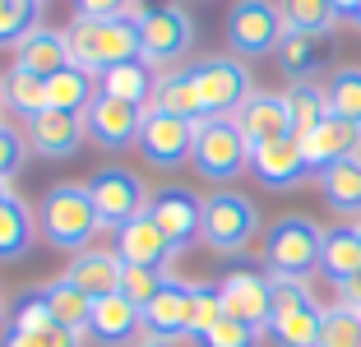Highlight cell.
Here are the masks:
<instances>
[{
	"label": "cell",
	"mask_w": 361,
	"mask_h": 347,
	"mask_svg": "<svg viewBox=\"0 0 361 347\" xmlns=\"http://www.w3.org/2000/svg\"><path fill=\"white\" fill-rule=\"evenodd\" d=\"M319 274L329 278L334 287L361 274V236H357V227H352V222L324 227V245H319Z\"/></svg>",
	"instance_id": "cell-25"
},
{
	"label": "cell",
	"mask_w": 361,
	"mask_h": 347,
	"mask_svg": "<svg viewBox=\"0 0 361 347\" xmlns=\"http://www.w3.org/2000/svg\"><path fill=\"white\" fill-rule=\"evenodd\" d=\"M88 338L102 347H126L135 338H144V310H139L130 296H102L93 301V315H88Z\"/></svg>",
	"instance_id": "cell-19"
},
{
	"label": "cell",
	"mask_w": 361,
	"mask_h": 347,
	"mask_svg": "<svg viewBox=\"0 0 361 347\" xmlns=\"http://www.w3.org/2000/svg\"><path fill=\"white\" fill-rule=\"evenodd\" d=\"M10 324L5 329H23V334H42V329H51V305H47V287H23L19 296L10 301Z\"/></svg>",
	"instance_id": "cell-36"
},
{
	"label": "cell",
	"mask_w": 361,
	"mask_h": 347,
	"mask_svg": "<svg viewBox=\"0 0 361 347\" xmlns=\"http://www.w3.org/2000/svg\"><path fill=\"white\" fill-rule=\"evenodd\" d=\"M283 10V23L292 32H306V37H329L334 23H338V10L329 0H278Z\"/></svg>",
	"instance_id": "cell-33"
},
{
	"label": "cell",
	"mask_w": 361,
	"mask_h": 347,
	"mask_svg": "<svg viewBox=\"0 0 361 347\" xmlns=\"http://www.w3.org/2000/svg\"><path fill=\"white\" fill-rule=\"evenodd\" d=\"M93 97H97V79L88 70H79V65H70V70L47 79V106H56V111L84 116L88 106H93Z\"/></svg>",
	"instance_id": "cell-29"
},
{
	"label": "cell",
	"mask_w": 361,
	"mask_h": 347,
	"mask_svg": "<svg viewBox=\"0 0 361 347\" xmlns=\"http://www.w3.org/2000/svg\"><path fill=\"white\" fill-rule=\"evenodd\" d=\"M23 162H28V135H19L10 121H0V181L19 176Z\"/></svg>",
	"instance_id": "cell-42"
},
{
	"label": "cell",
	"mask_w": 361,
	"mask_h": 347,
	"mask_svg": "<svg viewBox=\"0 0 361 347\" xmlns=\"http://www.w3.org/2000/svg\"><path fill=\"white\" fill-rule=\"evenodd\" d=\"M153 111L185 116V121H204V102H200V88H195V65L162 70L158 93H153Z\"/></svg>",
	"instance_id": "cell-28"
},
{
	"label": "cell",
	"mask_w": 361,
	"mask_h": 347,
	"mask_svg": "<svg viewBox=\"0 0 361 347\" xmlns=\"http://www.w3.org/2000/svg\"><path fill=\"white\" fill-rule=\"evenodd\" d=\"M195 171L213 185H227L241 171H250V139L241 135L236 116H204L195 130Z\"/></svg>",
	"instance_id": "cell-5"
},
{
	"label": "cell",
	"mask_w": 361,
	"mask_h": 347,
	"mask_svg": "<svg viewBox=\"0 0 361 347\" xmlns=\"http://www.w3.org/2000/svg\"><path fill=\"white\" fill-rule=\"evenodd\" d=\"M301 148H306V162L315 171L334 167V162H348V158H361V126H352L343 116H324V121L301 139Z\"/></svg>",
	"instance_id": "cell-21"
},
{
	"label": "cell",
	"mask_w": 361,
	"mask_h": 347,
	"mask_svg": "<svg viewBox=\"0 0 361 347\" xmlns=\"http://www.w3.org/2000/svg\"><path fill=\"white\" fill-rule=\"evenodd\" d=\"M259 236V209L236 190H213L204 195V236L213 255H241Z\"/></svg>",
	"instance_id": "cell-6"
},
{
	"label": "cell",
	"mask_w": 361,
	"mask_h": 347,
	"mask_svg": "<svg viewBox=\"0 0 361 347\" xmlns=\"http://www.w3.org/2000/svg\"><path fill=\"white\" fill-rule=\"evenodd\" d=\"M315 347H361V310H352V305H343V301L324 305Z\"/></svg>",
	"instance_id": "cell-37"
},
{
	"label": "cell",
	"mask_w": 361,
	"mask_h": 347,
	"mask_svg": "<svg viewBox=\"0 0 361 347\" xmlns=\"http://www.w3.org/2000/svg\"><path fill=\"white\" fill-rule=\"evenodd\" d=\"M116 255L126 264H135V269H158V274H167L180 250L171 245L167 231L153 222V213H139L126 227H116Z\"/></svg>",
	"instance_id": "cell-15"
},
{
	"label": "cell",
	"mask_w": 361,
	"mask_h": 347,
	"mask_svg": "<svg viewBox=\"0 0 361 347\" xmlns=\"http://www.w3.org/2000/svg\"><path fill=\"white\" fill-rule=\"evenodd\" d=\"M149 213L171 236L176 250H190L204 236V195H195V190H185V185H162L149 200Z\"/></svg>",
	"instance_id": "cell-12"
},
{
	"label": "cell",
	"mask_w": 361,
	"mask_h": 347,
	"mask_svg": "<svg viewBox=\"0 0 361 347\" xmlns=\"http://www.w3.org/2000/svg\"><path fill=\"white\" fill-rule=\"evenodd\" d=\"M223 296H218V287L213 283H190V315H185V338H195L200 343L204 334H209L218 319H223Z\"/></svg>",
	"instance_id": "cell-38"
},
{
	"label": "cell",
	"mask_w": 361,
	"mask_h": 347,
	"mask_svg": "<svg viewBox=\"0 0 361 347\" xmlns=\"http://www.w3.org/2000/svg\"><path fill=\"white\" fill-rule=\"evenodd\" d=\"M287 121H292V135L297 139H306L310 130L329 116V97H324V84H287Z\"/></svg>",
	"instance_id": "cell-31"
},
{
	"label": "cell",
	"mask_w": 361,
	"mask_h": 347,
	"mask_svg": "<svg viewBox=\"0 0 361 347\" xmlns=\"http://www.w3.org/2000/svg\"><path fill=\"white\" fill-rule=\"evenodd\" d=\"M250 171H255V181L264 190H297L315 167L306 162L301 139L297 135H283V139H269V144L250 148Z\"/></svg>",
	"instance_id": "cell-14"
},
{
	"label": "cell",
	"mask_w": 361,
	"mask_h": 347,
	"mask_svg": "<svg viewBox=\"0 0 361 347\" xmlns=\"http://www.w3.org/2000/svg\"><path fill=\"white\" fill-rule=\"evenodd\" d=\"M5 195H10V181H0V200H5Z\"/></svg>",
	"instance_id": "cell-49"
},
{
	"label": "cell",
	"mask_w": 361,
	"mask_h": 347,
	"mask_svg": "<svg viewBox=\"0 0 361 347\" xmlns=\"http://www.w3.org/2000/svg\"><path fill=\"white\" fill-rule=\"evenodd\" d=\"M79 19H121V14H139L135 0H70Z\"/></svg>",
	"instance_id": "cell-43"
},
{
	"label": "cell",
	"mask_w": 361,
	"mask_h": 347,
	"mask_svg": "<svg viewBox=\"0 0 361 347\" xmlns=\"http://www.w3.org/2000/svg\"><path fill=\"white\" fill-rule=\"evenodd\" d=\"M32 241H37V218H32V209L10 190L0 200V264L23 260L32 250Z\"/></svg>",
	"instance_id": "cell-27"
},
{
	"label": "cell",
	"mask_w": 361,
	"mask_h": 347,
	"mask_svg": "<svg viewBox=\"0 0 361 347\" xmlns=\"http://www.w3.org/2000/svg\"><path fill=\"white\" fill-rule=\"evenodd\" d=\"M259 334H264V329L245 324V319H236V315H223L200 338V347H259Z\"/></svg>",
	"instance_id": "cell-40"
},
{
	"label": "cell",
	"mask_w": 361,
	"mask_h": 347,
	"mask_svg": "<svg viewBox=\"0 0 361 347\" xmlns=\"http://www.w3.org/2000/svg\"><path fill=\"white\" fill-rule=\"evenodd\" d=\"M195 130H200V121L167 116V111H153L149 106L135 148L144 153V162H153V167H162V171H176V167H185L190 153H195Z\"/></svg>",
	"instance_id": "cell-11"
},
{
	"label": "cell",
	"mask_w": 361,
	"mask_h": 347,
	"mask_svg": "<svg viewBox=\"0 0 361 347\" xmlns=\"http://www.w3.org/2000/svg\"><path fill=\"white\" fill-rule=\"evenodd\" d=\"M37 14H42L37 0H0V47H10V51H14V47L42 23Z\"/></svg>",
	"instance_id": "cell-39"
},
{
	"label": "cell",
	"mask_w": 361,
	"mask_h": 347,
	"mask_svg": "<svg viewBox=\"0 0 361 347\" xmlns=\"http://www.w3.org/2000/svg\"><path fill=\"white\" fill-rule=\"evenodd\" d=\"M139 37H144V61L153 70H176L195 47V19L180 0H171V5L139 14Z\"/></svg>",
	"instance_id": "cell-8"
},
{
	"label": "cell",
	"mask_w": 361,
	"mask_h": 347,
	"mask_svg": "<svg viewBox=\"0 0 361 347\" xmlns=\"http://www.w3.org/2000/svg\"><path fill=\"white\" fill-rule=\"evenodd\" d=\"M37 227H42L47 245L56 250H88L93 236L102 231V218H97V204L88 195V181H56L42 195V209H37Z\"/></svg>",
	"instance_id": "cell-2"
},
{
	"label": "cell",
	"mask_w": 361,
	"mask_h": 347,
	"mask_svg": "<svg viewBox=\"0 0 361 347\" xmlns=\"http://www.w3.org/2000/svg\"><path fill=\"white\" fill-rule=\"evenodd\" d=\"M144 14V10H139ZM139 14H121V19H70L65 37H70V56L79 70L106 74L111 65H126L144 56V37H139Z\"/></svg>",
	"instance_id": "cell-1"
},
{
	"label": "cell",
	"mask_w": 361,
	"mask_h": 347,
	"mask_svg": "<svg viewBox=\"0 0 361 347\" xmlns=\"http://www.w3.org/2000/svg\"><path fill=\"white\" fill-rule=\"evenodd\" d=\"M5 106L10 102H5V74H0V121H5Z\"/></svg>",
	"instance_id": "cell-47"
},
{
	"label": "cell",
	"mask_w": 361,
	"mask_h": 347,
	"mask_svg": "<svg viewBox=\"0 0 361 347\" xmlns=\"http://www.w3.org/2000/svg\"><path fill=\"white\" fill-rule=\"evenodd\" d=\"M88 195H93L97 204V218H102V227H126L130 218H139V213H149V200L153 190L144 185V176L130 167H97L93 176H88Z\"/></svg>",
	"instance_id": "cell-10"
},
{
	"label": "cell",
	"mask_w": 361,
	"mask_h": 347,
	"mask_svg": "<svg viewBox=\"0 0 361 347\" xmlns=\"http://www.w3.org/2000/svg\"><path fill=\"white\" fill-rule=\"evenodd\" d=\"M5 102H10V111H19L23 121L42 116L47 111V79H37V74L14 65V70L5 74Z\"/></svg>",
	"instance_id": "cell-35"
},
{
	"label": "cell",
	"mask_w": 361,
	"mask_h": 347,
	"mask_svg": "<svg viewBox=\"0 0 361 347\" xmlns=\"http://www.w3.org/2000/svg\"><path fill=\"white\" fill-rule=\"evenodd\" d=\"M23 130H28V148H32V153H37V158H51V162L75 158L79 144L88 139L84 116H75V111H56V106H47L42 116L23 121Z\"/></svg>",
	"instance_id": "cell-16"
},
{
	"label": "cell",
	"mask_w": 361,
	"mask_h": 347,
	"mask_svg": "<svg viewBox=\"0 0 361 347\" xmlns=\"http://www.w3.org/2000/svg\"><path fill=\"white\" fill-rule=\"evenodd\" d=\"M278 70H283L287 84H310L319 74V37H306V32H283V42H278Z\"/></svg>",
	"instance_id": "cell-30"
},
{
	"label": "cell",
	"mask_w": 361,
	"mask_h": 347,
	"mask_svg": "<svg viewBox=\"0 0 361 347\" xmlns=\"http://www.w3.org/2000/svg\"><path fill=\"white\" fill-rule=\"evenodd\" d=\"M352 28H357V32H361V10H357V19H352Z\"/></svg>",
	"instance_id": "cell-50"
},
{
	"label": "cell",
	"mask_w": 361,
	"mask_h": 347,
	"mask_svg": "<svg viewBox=\"0 0 361 347\" xmlns=\"http://www.w3.org/2000/svg\"><path fill=\"white\" fill-rule=\"evenodd\" d=\"M329 5H334V10H338V19H357V10H361V0H329Z\"/></svg>",
	"instance_id": "cell-46"
},
{
	"label": "cell",
	"mask_w": 361,
	"mask_h": 347,
	"mask_svg": "<svg viewBox=\"0 0 361 347\" xmlns=\"http://www.w3.org/2000/svg\"><path fill=\"white\" fill-rule=\"evenodd\" d=\"M158 79H162V74L153 70L144 56H139V61L111 65L106 74H97V93L121 97V102H135V106H144V111H149V106H153V93H158Z\"/></svg>",
	"instance_id": "cell-24"
},
{
	"label": "cell",
	"mask_w": 361,
	"mask_h": 347,
	"mask_svg": "<svg viewBox=\"0 0 361 347\" xmlns=\"http://www.w3.org/2000/svg\"><path fill=\"white\" fill-rule=\"evenodd\" d=\"M283 10L278 0H236L227 10V47L241 61H259V56H274L283 42Z\"/></svg>",
	"instance_id": "cell-7"
},
{
	"label": "cell",
	"mask_w": 361,
	"mask_h": 347,
	"mask_svg": "<svg viewBox=\"0 0 361 347\" xmlns=\"http://www.w3.org/2000/svg\"><path fill=\"white\" fill-rule=\"evenodd\" d=\"M315 185L338 218H352V222L361 218V158H348V162H334V167L315 171Z\"/></svg>",
	"instance_id": "cell-26"
},
{
	"label": "cell",
	"mask_w": 361,
	"mask_h": 347,
	"mask_svg": "<svg viewBox=\"0 0 361 347\" xmlns=\"http://www.w3.org/2000/svg\"><path fill=\"white\" fill-rule=\"evenodd\" d=\"M185 315H190V283L167 278L158 287V296L144 305V338H158V343L185 338Z\"/></svg>",
	"instance_id": "cell-22"
},
{
	"label": "cell",
	"mask_w": 361,
	"mask_h": 347,
	"mask_svg": "<svg viewBox=\"0 0 361 347\" xmlns=\"http://www.w3.org/2000/svg\"><path fill=\"white\" fill-rule=\"evenodd\" d=\"M167 283V274H158V269H135V264H126V278H121V296H130V301L144 310V305L158 296V287Z\"/></svg>",
	"instance_id": "cell-41"
},
{
	"label": "cell",
	"mask_w": 361,
	"mask_h": 347,
	"mask_svg": "<svg viewBox=\"0 0 361 347\" xmlns=\"http://www.w3.org/2000/svg\"><path fill=\"white\" fill-rule=\"evenodd\" d=\"M324 97H329V116L361 126V65H338L324 79Z\"/></svg>",
	"instance_id": "cell-34"
},
{
	"label": "cell",
	"mask_w": 361,
	"mask_h": 347,
	"mask_svg": "<svg viewBox=\"0 0 361 347\" xmlns=\"http://www.w3.org/2000/svg\"><path fill=\"white\" fill-rule=\"evenodd\" d=\"M139 347H176V343H158V338H144Z\"/></svg>",
	"instance_id": "cell-48"
},
{
	"label": "cell",
	"mask_w": 361,
	"mask_h": 347,
	"mask_svg": "<svg viewBox=\"0 0 361 347\" xmlns=\"http://www.w3.org/2000/svg\"><path fill=\"white\" fill-rule=\"evenodd\" d=\"M319 245H324V227L306 213H283L278 222H269L259 260L269 274H287V278H310L319 269Z\"/></svg>",
	"instance_id": "cell-4"
},
{
	"label": "cell",
	"mask_w": 361,
	"mask_h": 347,
	"mask_svg": "<svg viewBox=\"0 0 361 347\" xmlns=\"http://www.w3.org/2000/svg\"><path fill=\"white\" fill-rule=\"evenodd\" d=\"M139 126H144V106L121 102V97H106V93H97L93 106L84 111L88 139H93L97 148H106V153H121V148H130V144L139 139Z\"/></svg>",
	"instance_id": "cell-13"
},
{
	"label": "cell",
	"mask_w": 361,
	"mask_h": 347,
	"mask_svg": "<svg viewBox=\"0 0 361 347\" xmlns=\"http://www.w3.org/2000/svg\"><path fill=\"white\" fill-rule=\"evenodd\" d=\"M65 278L79 287V292L88 296V301H102V296H116L121 292V278H126V260H121L116 250H97V245H88V250L70 255V264H65Z\"/></svg>",
	"instance_id": "cell-18"
},
{
	"label": "cell",
	"mask_w": 361,
	"mask_h": 347,
	"mask_svg": "<svg viewBox=\"0 0 361 347\" xmlns=\"http://www.w3.org/2000/svg\"><path fill=\"white\" fill-rule=\"evenodd\" d=\"M338 301L352 305V310H361V274L348 278V283H338Z\"/></svg>",
	"instance_id": "cell-45"
},
{
	"label": "cell",
	"mask_w": 361,
	"mask_h": 347,
	"mask_svg": "<svg viewBox=\"0 0 361 347\" xmlns=\"http://www.w3.org/2000/svg\"><path fill=\"white\" fill-rule=\"evenodd\" d=\"M0 315H5V301H0Z\"/></svg>",
	"instance_id": "cell-52"
},
{
	"label": "cell",
	"mask_w": 361,
	"mask_h": 347,
	"mask_svg": "<svg viewBox=\"0 0 361 347\" xmlns=\"http://www.w3.org/2000/svg\"><path fill=\"white\" fill-rule=\"evenodd\" d=\"M236 126H241V135L250 139V148L269 144V139L292 135V121H287V97L255 88V93L245 97V106L236 111Z\"/></svg>",
	"instance_id": "cell-23"
},
{
	"label": "cell",
	"mask_w": 361,
	"mask_h": 347,
	"mask_svg": "<svg viewBox=\"0 0 361 347\" xmlns=\"http://www.w3.org/2000/svg\"><path fill=\"white\" fill-rule=\"evenodd\" d=\"M0 347H51L47 334H23V329H5L0 334Z\"/></svg>",
	"instance_id": "cell-44"
},
{
	"label": "cell",
	"mask_w": 361,
	"mask_h": 347,
	"mask_svg": "<svg viewBox=\"0 0 361 347\" xmlns=\"http://www.w3.org/2000/svg\"><path fill=\"white\" fill-rule=\"evenodd\" d=\"M47 305H51V319L65 329H75V334L88 338V315H93V301H88L84 292H79L70 278H56V283H47Z\"/></svg>",
	"instance_id": "cell-32"
},
{
	"label": "cell",
	"mask_w": 361,
	"mask_h": 347,
	"mask_svg": "<svg viewBox=\"0 0 361 347\" xmlns=\"http://www.w3.org/2000/svg\"><path fill=\"white\" fill-rule=\"evenodd\" d=\"M218 296H223V310L255 329H269V310H274V287H269L264 274L255 269H232V274L218 283Z\"/></svg>",
	"instance_id": "cell-17"
},
{
	"label": "cell",
	"mask_w": 361,
	"mask_h": 347,
	"mask_svg": "<svg viewBox=\"0 0 361 347\" xmlns=\"http://www.w3.org/2000/svg\"><path fill=\"white\" fill-rule=\"evenodd\" d=\"M274 287V310H269V329L278 347H315L319 343V319H324V305L315 301L306 278H287V274H269Z\"/></svg>",
	"instance_id": "cell-3"
},
{
	"label": "cell",
	"mask_w": 361,
	"mask_h": 347,
	"mask_svg": "<svg viewBox=\"0 0 361 347\" xmlns=\"http://www.w3.org/2000/svg\"><path fill=\"white\" fill-rule=\"evenodd\" d=\"M14 65H19V70H28V74H37V79H51V74L70 70V65H75V56H70V37H65V28L37 23V28H32L19 47H14Z\"/></svg>",
	"instance_id": "cell-20"
},
{
	"label": "cell",
	"mask_w": 361,
	"mask_h": 347,
	"mask_svg": "<svg viewBox=\"0 0 361 347\" xmlns=\"http://www.w3.org/2000/svg\"><path fill=\"white\" fill-rule=\"evenodd\" d=\"M37 5H47V0H37Z\"/></svg>",
	"instance_id": "cell-53"
},
{
	"label": "cell",
	"mask_w": 361,
	"mask_h": 347,
	"mask_svg": "<svg viewBox=\"0 0 361 347\" xmlns=\"http://www.w3.org/2000/svg\"><path fill=\"white\" fill-rule=\"evenodd\" d=\"M352 227H357V236H361V218H357V222H352Z\"/></svg>",
	"instance_id": "cell-51"
},
{
	"label": "cell",
	"mask_w": 361,
	"mask_h": 347,
	"mask_svg": "<svg viewBox=\"0 0 361 347\" xmlns=\"http://www.w3.org/2000/svg\"><path fill=\"white\" fill-rule=\"evenodd\" d=\"M195 88H200L204 116H236L245 97L255 93V79L241 56H204L195 61Z\"/></svg>",
	"instance_id": "cell-9"
}]
</instances>
